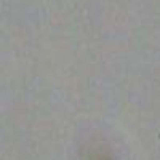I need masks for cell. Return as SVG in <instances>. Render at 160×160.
Segmentation results:
<instances>
[]
</instances>
